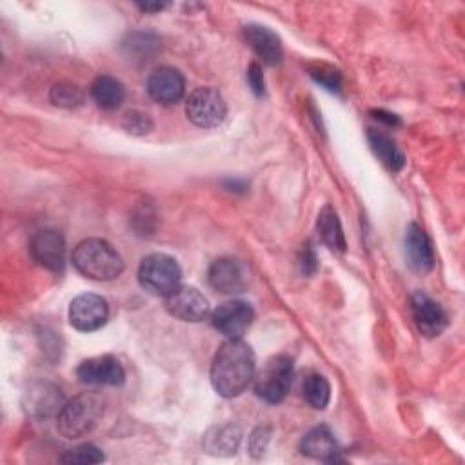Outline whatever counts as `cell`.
<instances>
[{
    "mask_svg": "<svg viewBox=\"0 0 465 465\" xmlns=\"http://www.w3.org/2000/svg\"><path fill=\"white\" fill-rule=\"evenodd\" d=\"M256 374V358L249 343L227 340L220 345L211 365L213 389L223 398L242 394Z\"/></svg>",
    "mask_w": 465,
    "mask_h": 465,
    "instance_id": "cell-1",
    "label": "cell"
},
{
    "mask_svg": "<svg viewBox=\"0 0 465 465\" xmlns=\"http://www.w3.org/2000/svg\"><path fill=\"white\" fill-rule=\"evenodd\" d=\"M73 265L80 274L98 282L114 280L124 271L122 256L102 238L82 240L73 251Z\"/></svg>",
    "mask_w": 465,
    "mask_h": 465,
    "instance_id": "cell-2",
    "label": "cell"
},
{
    "mask_svg": "<svg viewBox=\"0 0 465 465\" xmlns=\"http://www.w3.org/2000/svg\"><path fill=\"white\" fill-rule=\"evenodd\" d=\"M104 412V403L94 394H78L65 401L56 414L58 432L69 440L85 436L94 429Z\"/></svg>",
    "mask_w": 465,
    "mask_h": 465,
    "instance_id": "cell-3",
    "label": "cell"
},
{
    "mask_svg": "<svg viewBox=\"0 0 465 465\" xmlns=\"http://www.w3.org/2000/svg\"><path fill=\"white\" fill-rule=\"evenodd\" d=\"M182 280V269L178 262L163 252H153L140 262L138 282L151 294L165 298L173 292Z\"/></svg>",
    "mask_w": 465,
    "mask_h": 465,
    "instance_id": "cell-4",
    "label": "cell"
},
{
    "mask_svg": "<svg viewBox=\"0 0 465 465\" xmlns=\"http://www.w3.org/2000/svg\"><path fill=\"white\" fill-rule=\"evenodd\" d=\"M294 374L292 360L285 354L272 356L265 365L254 374V392L267 403H280L291 387Z\"/></svg>",
    "mask_w": 465,
    "mask_h": 465,
    "instance_id": "cell-5",
    "label": "cell"
},
{
    "mask_svg": "<svg viewBox=\"0 0 465 465\" xmlns=\"http://www.w3.org/2000/svg\"><path fill=\"white\" fill-rule=\"evenodd\" d=\"M185 114L196 127L211 129L223 122L227 114V105L223 96L216 89L198 87L189 94L185 102Z\"/></svg>",
    "mask_w": 465,
    "mask_h": 465,
    "instance_id": "cell-6",
    "label": "cell"
},
{
    "mask_svg": "<svg viewBox=\"0 0 465 465\" xmlns=\"http://www.w3.org/2000/svg\"><path fill=\"white\" fill-rule=\"evenodd\" d=\"M254 320L252 307L243 300H229L211 312L213 327L227 340H240Z\"/></svg>",
    "mask_w": 465,
    "mask_h": 465,
    "instance_id": "cell-7",
    "label": "cell"
},
{
    "mask_svg": "<svg viewBox=\"0 0 465 465\" xmlns=\"http://www.w3.org/2000/svg\"><path fill=\"white\" fill-rule=\"evenodd\" d=\"M22 405L27 416L45 420L60 412V409L64 407V396L54 383L35 380L24 391Z\"/></svg>",
    "mask_w": 465,
    "mask_h": 465,
    "instance_id": "cell-8",
    "label": "cell"
},
{
    "mask_svg": "<svg viewBox=\"0 0 465 465\" xmlns=\"http://www.w3.org/2000/svg\"><path fill=\"white\" fill-rule=\"evenodd\" d=\"M209 285L223 294L243 292L249 285V269L236 258H218L207 271Z\"/></svg>",
    "mask_w": 465,
    "mask_h": 465,
    "instance_id": "cell-9",
    "label": "cell"
},
{
    "mask_svg": "<svg viewBox=\"0 0 465 465\" xmlns=\"http://www.w3.org/2000/svg\"><path fill=\"white\" fill-rule=\"evenodd\" d=\"M163 303L167 312L182 322H202L209 314L207 298L189 285H178L163 298Z\"/></svg>",
    "mask_w": 465,
    "mask_h": 465,
    "instance_id": "cell-10",
    "label": "cell"
},
{
    "mask_svg": "<svg viewBox=\"0 0 465 465\" xmlns=\"http://www.w3.org/2000/svg\"><path fill=\"white\" fill-rule=\"evenodd\" d=\"M109 316L107 302L93 292L76 296L69 305V322L76 331L91 332L100 329Z\"/></svg>",
    "mask_w": 465,
    "mask_h": 465,
    "instance_id": "cell-11",
    "label": "cell"
},
{
    "mask_svg": "<svg viewBox=\"0 0 465 465\" xmlns=\"http://www.w3.org/2000/svg\"><path fill=\"white\" fill-rule=\"evenodd\" d=\"M76 376L85 385L118 387L125 380V371L114 356L104 354L84 360L76 367Z\"/></svg>",
    "mask_w": 465,
    "mask_h": 465,
    "instance_id": "cell-12",
    "label": "cell"
},
{
    "mask_svg": "<svg viewBox=\"0 0 465 465\" xmlns=\"http://www.w3.org/2000/svg\"><path fill=\"white\" fill-rule=\"evenodd\" d=\"M29 252L38 265L58 272L65 263V240L58 231H38L29 242Z\"/></svg>",
    "mask_w": 465,
    "mask_h": 465,
    "instance_id": "cell-13",
    "label": "cell"
},
{
    "mask_svg": "<svg viewBox=\"0 0 465 465\" xmlns=\"http://www.w3.org/2000/svg\"><path fill=\"white\" fill-rule=\"evenodd\" d=\"M411 311H412L414 323L423 336L434 338L445 331L449 320H447L443 307L438 302H434L430 296H427L425 292H421V291L412 292Z\"/></svg>",
    "mask_w": 465,
    "mask_h": 465,
    "instance_id": "cell-14",
    "label": "cell"
},
{
    "mask_svg": "<svg viewBox=\"0 0 465 465\" xmlns=\"http://www.w3.org/2000/svg\"><path fill=\"white\" fill-rule=\"evenodd\" d=\"M149 96L163 105L176 104L185 93V80L182 73L174 67L163 65L154 69L147 78Z\"/></svg>",
    "mask_w": 465,
    "mask_h": 465,
    "instance_id": "cell-15",
    "label": "cell"
},
{
    "mask_svg": "<svg viewBox=\"0 0 465 465\" xmlns=\"http://www.w3.org/2000/svg\"><path fill=\"white\" fill-rule=\"evenodd\" d=\"M405 256L412 271L425 274L434 267V251L427 232L418 225L411 223L405 232Z\"/></svg>",
    "mask_w": 465,
    "mask_h": 465,
    "instance_id": "cell-16",
    "label": "cell"
},
{
    "mask_svg": "<svg viewBox=\"0 0 465 465\" xmlns=\"http://www.w3.org/2000/svg\"><path fill=\"white\" fill-rule=\"evenodd\" d=\"M243 38L263 64L276 65L282 62V56H283L282 42L278 35L269 27L260 24H249L243 27Z\"/></svg>",
    "mask_w": 465,
    "mask_h": 465,
    "instance_id": "cell-17",
    "label": "cell"
},
{
    "mask_svg": "<svg viewBox=\"0 0 465 465\" xmlns=\"http://www.w3.org/2000/svg\"><path fill=\"white\" fill-rule=\"evenodd\" d=\"M300 452L312 460H322L327 463L340 461V450L334 440V434L329 427L318 425L311 429L300 441Z\"/></svg>",
    "mask_w": 465,
    "mask_h": 465,
    "instance_id": "cell-18",
    "label": "cell"
},
{
    "mask_svg": "<svg viewBox=\"0 0 465 465\" xmlns=\"http://www.w3.org/2000/svg\"><path fill=\"white\" fill-rule=\"evenodd\" d=\"M367 140L372 149V153L380 158V162L391 169L392 173H398L405 165V156L394 143L391 136H387L381 131L376 129H367Z\"/></svg>",
    "mask_w": 465,
    "mask_h": 465,
    "instance_id": "cell-19",
    "label": "cell"
},
{
    "mask_svg": "<svg viewBox=\"0 0 465 465\" xmlns=\"http://www.w3.org/2000/svg\"><path fill=\"white\" fill-rule=\"evenodd\" d=\"M318 234L322 238V242L336 252H343L345 251V236H343V229L340 223V218L336 214V211L332 209V205H323L322 211L318 213Z\"/></svg>",
    "mask_w": 465,
    "mask_h": 465,
    "instance_id": "cell-20",
    "label": "cell"
},
{
    "mask_svg": "<svg viewBox=\"0 0 465 465\" xmlns=\"http://www.w3.org/2000/svg\"><path fill=\"white\" fill-rule=\"evenodd\" d=\"M91 96L98 107L116 109L125 98V89L124 84L114 76L102 74L91 84Z\"/></svg>",
    "mask_w": 465,
    "mask_h": 465,
    "instance_id": "cell-21",
    "label": "cell"
},
{
    "mask_svg": "<svg viewBox=\"0 0 465 465\" xmlns=\"http://www.w3.org/2000/svg\"><path fill=\"white\" fill-rule=\"evenodd\" d=\"M240 429L236 425H223L214 429V432L207 434L205 438V449L211 454H232L238 449L240 443Z\"/></svg>",
    "mask_w": 465,
    "mask_h": 465,
    "instance_id": "cell-22",
    "label": "cell"
},
{
    "mask_svg": "<svg viewBox=\"0 0 465 465\" xmlns=\"http://www.w3.org/2000/svg\"><path fill=\"white\" fill-rule=\"evenodd\" d=\"M84 98H85L84 89L78 84H73V82H67V80L56 82L49 91V100L54 105L64 107V109H73V107L82 105Z\"/></svg>",
    "mask_w": 465,
    "mask_h": 465,
    "instance_id": "cell-23",
    "label": "cell"
},
{
    "mask_svg": "<svg viewBox=\"0 0 465 465\" xmlns=\"http://www.w3.org/2000/svg\"><path fill=\"white\" fill-rule=\"evenodd\" d=\"M303 398L314 409H325L331 400V385L325 376L311 374L303 381Z\"/></svg>",
    "mask_w": 465,
    "mask_h": 465,
    "instance_id": "cell-24",
    "label": "cell"
},
{
    "mask_svg": "<svg viewBox=\"0 0 465 465\" xmlns=\"http://www.w3.org/2000/svg\"><path fill=\"white\" fill-rule=\"evenodd\" d=\"M309 74L312 80H316L320 85H323L327 91H340L341 87V74L338 69H334L329 64L316 62L309 65Z\"/></svg>",
    "mask_w": 465,
    "mask_h": 465,
    "instance_id": "cell-25",
    "label": "cell"
},
{
    "mask_svg": "<svg viewBox=\"0 0 465 465\" xmlns=\"http://www.w3.org/2000/svg\"><path fill=\"white\" fill-rule=\"evenodd\" d=\"M64 463H78V465H87V463H100L104 461V454L98 447L93 443H82L74 449H69L62 454L60 458Z\"/></svg>",
    "mask_w": 465,
    "mask_h": 465,
    "instance_id": "cell-26",
    "label": "cell"
},
{
    "mask_svg": "<svg viewBox=\"0 0 465 465\" xmlns=\"http://www.w3.org/2000/svg\"><path fill=\"white\" fill-rule=\"evenodd\" d=\"M122 125L127 133L131 134H136V136H143L147 133L153 131V120L149 118V114L142 113V111H127L124 120H122Z\"/></svg>",
    "mask_w": 465,
    "mask_h": 465,
    "instance_id": "cell-27",
    "label": "cell"
},
{
    "mask_svg": "<svg viewBox=\"0 0 465 465\" xmlns=\"http://www.w3.org/2000/svg\"><path fill=\"white\" fill-rule=\"evenodd\" d=\"M247 84L251 87V91L256 96L263 94V74H262V67L258 62H252L247 69Z\"/></svg>",
    "mask_w": 465,
    "mask_h": 465,
    "instance_id": "cell-28",
    "label": "cell"
},
{
    "mask_svg": "<svg viewBox=\"0 0 465 465\" xmlns=\"http://www.w3.org/2000/svg\"><path fill=\"white\" fill-rule=\"evenodd\" d=\"M267 441H269V430H267V429H256V430L252 432L251 443H249L252 456H260V454L265 450Z\"/></svg>",
    "mask_w": 465,
    "mask_h": 465,
    "instance_id": "cell-29",
    "label": "cell"
},
{
    "mask_svg": "<svg viewBox=\"0 0 465 465\" xmlns=\"http://www.w3.org/2000/svg\"><path fill=\"white\" fill-rule=\"evenodd\" d=\"M300 265H302V271L305 274H312L316 271V254L312 251V245L307 242L303 243V249H302V258H300Z\"/></svg>",
    "mask_w": 465,
    "mask_h": 465,
    "instance_id": "cell-30",
    "label": "cell"
},
{
    "mask_svg": "<svg viewBox=\"0 0 465 465\" xmlns=\"http://www.w3.org/2000/svg\"><path fill=\"white\" fill-rule=\"evenodd\" d=\"M372 113L376 114V118H378V120H383V122H387L389 125L398 124V118H396L394 114H389V113H383V111H372Z\"/></svg>",
    "mask_w": 465,
    "mask_h": 465,
    "instance_id": "cell-31",
    "label": "cell"
},
{
    "mask_svg": "<svg viewBox=\"0 0 465 465\" xmlns=\"http://www.w3.org/2000/svg\"><path fill=\"white\" fill-rule=\"evenodd\" d=\"M138 7L142 11H162L163 7H167V4H138Z\"/></svg>",
    "mask_w": 465,
    "mask_h": 465,
    "instance_id": "cell-32",
    "label": "cell"
}]
</instances>
